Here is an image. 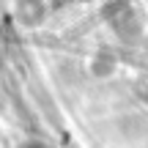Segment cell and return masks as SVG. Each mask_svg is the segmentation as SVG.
<instances>
[{"instance_id": "6da1fadb", "label": "cell", "mask_w": 148, "mask_h": 148, "mask_svg": "<svg viewBox=\"0 0 148 148\" xmlns=\"http://www.w3.org/2000/svg\"><path fill=\"white\" fill-rule=\"evenodd\" d=\"M104 19L121 41H134L143 33V16L132 0H112L104 8Z\"/></svg>"}, {"instance_id": "7a4b0ae2", "label": "cell", "mask_w": 148, "mask_h": 148, "mask_svg": "<svg viewBox=\"0 0 148 148\" xmlns=\"http://www.w3.org/2000/svg\"><path fill=\"white\" fill-rule=\"evenodd\" d=\"M16 16H19L25 25H38V22L44 19V3L41 0H19Z\"/></svg>"}, {"instance_id": "3957f363", "label": "cell", "mask_w": 148, "mask_h": 148, "mask_svg": "<svg viewBox=\"0 0 148 148\" xmlns=\"http://www.w3.org/2000/svg\"><path fill=\"white\" fill-rule=\"evenodd\" d=\"M22 148H44V145H38V143H25Z\"/></svg>"}]
</instances>
